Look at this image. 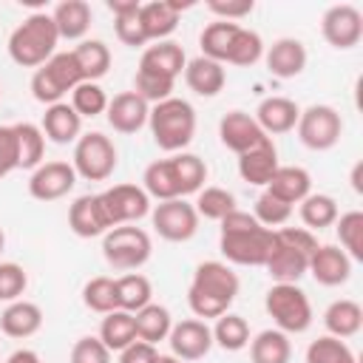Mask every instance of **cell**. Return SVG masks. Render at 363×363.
<instances>
[{
	"mask_svg": "<svg viewBox=\"0 0 363 363\" xmlns=\"http://www.w3.org/2000/svg\"><path fill=\"white\" fill-rule=\"evenodd\" d=\"M207 182V162L196 153H173L167 159H156L142 173V190L156 201L184 199L204 187Z\"/></svg>",
	"mask_w": 363,
	"mask_h": 363,
	"instance_id": "6da1fadb",
	"label": "cell"
},
{
	"mask_svg": "<svg viewBox=\"0 0 363 363\" xmlns=\"http://www.w3.org/2000/svg\"><path fill=\"white\" fill-rule=\"evenodd\" d=\"M218 233V250L230 264L238 267H264L272 247H275V230L255 221L252 213L233 210L224 216Z\"/></svg>",
	"mask_w": 363,
	"mask_h": 363,
	"instance_id": "7a4b0ae2",
	"label": "cell"
},
{
	"mask_svg": "<svg viewBox=\"0 0 363 363\" xmlns=\"http://www.w3.org/2000/svg\"><path fill=\"white\" fill-rule=\"evenodd\" d=\"M238 275L224 261H201L187 289V306L199 320L221 318L238 295Z\"/></svg>",
	"mask_w": 363,
	"mask_h": 363,
	"instance_id": "3957f363",
	"label": "cell"
},
{
	"mask_svg": "<svg viewBox=\"0 0 363 363\" xmlns=\"http://www.w3.org/2000/svg\"><path fill=\"white\" fill-rule=\"evenodd\" d=\"M57 43H60V34L51 14L34 11L9 34V57L14 65L37 71L43 62H48L57 54L54 51Z\"/></svg>",
	"mask_w": 363,
	"mask_h": 363,
	"instance_id": "277c9868",
	"label": "cell"
},
{
	"mask_svg": "<svg viewBox=\"0 0 363 363\" xmlns=\"http://www.w3.org/2000/svg\"><path fill=\"white\" fill-rule=\"evenodd\" d=\"M147 128L153 142L167 150V153H182L193 136H196V111L187 99L182 96H170L164 102L150 105L147 113Z\"/></svg>",
	"mask_w": 363,
	"mask_h": 363,
	"instance_id": "5b68a950",
	"label": "cell"
},
{
	"mask_svg": "<svg viewBox=\"0 0 363 363\" xmlns=\"http://www.w3.org/2000/svg\"><path fill=\"white\" fill-rule=\"evenodd\" d=\"M264 309L275 329L284 335H301L312 326V303L298 284H272L264 295Z\"/></svg>",
	"mask_w": 363,
	"mask_h": 363,
	"instance_id": "8992f818",
	"label": "cell"
},
{
	"mask_svg": "<svg viewBox=\"0 0 363 363\" xmlns=\"http://www.w3.org/2000/svg\"><path fill=\"white\" fill-rule=\"evenodd\" d=\"M79 82L85 79L74 60V51H57L48 62H43L31 74V96L48 108V105L62 102V96L71 94Z\"/></svg>",
	"mask_w": 363,
	"mask_h": 363,
	"instance_id": "52a82bcc",
	"label": "cell"
},
{
	"mask_svg": "<svg viewBox=\"0 0 363 363\" xmlns=\"http://www.w3.org/2000/svg\"><path fill=\"white\" fill-rule=\"evenodd\" d=\"M102 255H105L108 267H113L119 272H136L139 267H145L150 261L153 241L142 227L119 224L102 235Z\"/></svg>",
	"mask_w": 363,
	"mask_h": 363,
	"instance_id": "ba28073f",
	"label": "cell"
},
{
	"mask_svg": "<svg viewBox=\"0 0 363 363\" xmlns=\"http://www.w3.org/2000/svg\"><path fill=\"white\" fill-rule=\"evenodd\" d=\"M116 162H119L116 145L111 142V136H105V133H99V130L82 133V136L74 142L71 167H74L77 179H85V182H105V179H111V173L116 170Z\"/></svg>",
	"mask_w": 363,
	"mask_h": 363,
	"instance_id": "9c48e42d",
	"label": "cell"
},
{
	"mask_svg": "<svg viewBox=\"0 0 363 363\" xmlns=\"http://www.w3.org/2000/svg\"><path fill=\"white\" fill-rule=\"evenodd\" d=\"M298 139L309 150H332L340 142L343 119L332 105H309L298 116Z\"/></svg>",
	"mask_w": 363,
	"mask_h": 363,
	"instance_id": "30bf717a",
	"label": "cell"
},
{
	"mask_svg": "<svg viewBox=\"0 0 363 363\" xmlns=\"http://www.w3.org/2000/svg\"><path fill=\"white\" fill-rule=\"evenodd\" d=\"M150 224L159 233V238L182 244L190 241L199 230V213L190 201L184 199H170V201H159L150 210Z\"/></svg>",
	"mask_w": 363,
	"mask_h": 363,
	"instance_id": "8fae6325",
	"label": "cell"
},
{
	"mask_svg": "<svg viewBox=\"0 0 363 363\" xmlns=\"http://www.w3.org/2000/svg\"><path fill=\"white\" fill-rule=\"evenodd\" d=\"M99 204L111 227L136 224L150 213V196L139 184H113L99 193Z\"/></svg>",
	"mask_w": 363,
	"mask_h": 363,
	"instance_id": "7c38bea8",
	"label": "cell"
},
{
	"mask_svg": "<svg viewBox=\"0 0 363 363\" xmlns=\"http://www.w3.org/2000/svg\"><path fill=\"white\" fill-rule=\"evenodd\" d=\"M320 34L337 51L354 48L360 43V37H363V14H360V9H354L352 3L329 6L323 11V17H320Z\"/></svg>",
	"mask_w": 363,
	"mask_h": 363,
	"instance_id": "4fadbf2b",
	"label": "cell"
},
{
	"mask_svg": "<svg viewBox=\"0 0 363 363\" xmlns=\"http://www.w3.org/2000/svg\"><path fill=\"white\" fill-rule=\"evenodd\" d=\"M77 184V173L71 162H43L28 176V196L37 201H57L68 196Z\"/></svg>",
	"mask_w": 363,
	"mask_h": 363,
	"instance_id": "5bb4252c",
	"label": "cell"
},
{
	"mask_svg": "<svg viewBox=\"0 0 363 363\" xmlns=\"http://www.w3.org/2000/svg\"><path fill=\"white\" fill-rule=\"evenodd\" d=\"M167 343H170L173 357H179L182 363H190V360H201L213 349V332H210L207 320L187 318V320L173 323Z\"/></svg>",
	"mask_w": 363,
	"mask_h": 363,
	"instance_id": "9a60e30c",
	"label": "cell"
},
{
	"mask_svg": "<svg viewBox=\"0 0 363 363\" xmlns=\"http://www.w3.org/2000/svg\"><path fill=\"white\" fill-rule=\"evenodd\" d=\"M218 139H221V145L227 150H233L235 156H241V153L258 147L269 136L258 128V122H255L252 113H247V111H230L218 122Z\"/></svg>",
	"mask_w": 363,
	"mask_h": 363,
	"instance_id": "2e32d148",
	"label": "cell"
},
{
	"mask_svg": "<svg viewBox=\"0 0 363 363\" xmlns=\"http://www.w3.org/2000/svg\"><path fill=\"white\" fill-rule=\"evenodd\" d=\"M147 113H150V105L136 94V91H122L116 94L113 99H108V108H105V116H108V125L116 130V133H139L145 125H147Z\"/></svg>",
	"mask_w": 363,
	"mask_h": 363,
	"instance_id": "e0dca14e",
	"label": "cell"
},
{
	"mask_svg": "<svg viewBox=\"0 0 363 363\" xmlns=\"http://www.w3.org/2000/svg\"><path fill=\"white\" fill-rule=\"evenodd\" d=\"M306 272L320 286H340L352 278V258L337 244H318V250L309 255Z\"/></svg>",
	"mask_w": 363,
	"mask_h": 363,
	"instance_id": "ac0fdd59",
	"label": "cell"
},
{
	"mask_svg": "<svg viewBox=\"0 0 363 363\" xmlns=\"http://www.w3.org/2000/svg\"><path fill=\"white\" fill-rule=\"evenodd\" d=\"M184 65H187V54L179 43L173 40H159L156 45H147L139 57V68L136 71H145V74H153V77H162V79H179L184 74Z\"/></svg>",
	"mask_w": 363,
	"mask_h": 363,
	"instance_id": "d6986e66",
	"label": "cell"
},
{
	"mask_svg": "<svg viewBox=\"0 0 363 363\" xmlns=\"http://www.w3.org/2000/svg\"><path fill=\"white\" fill-rule=\"evenodd\" d=\"M68 227L79 238H96V235H105L111 230V224L105 218V210L99 204V193H85V196H77L71 201Z\"/></svg>",
	"mask_w": 363,
	"mask_h": 363,
	"instance_id": "ffe728a7",
	"label": "cell"
},
{
	"mask_svg": "<svg viewBox=\"0 0 363 363\" xmlns=\"http://www.w3.org/2000/svg\"><path fill=\"white\" fill-rule=\"evenodd\" d=\"M298 116H301V108H298V102H292L289 96H267V99H261L258 108H255V122H258V128H261L269 139L295 130Z\"/></svg>",
	"mask_w": 363,
	"mask_h": 363,
	"instance_id": "44dd1931",
	"label": "cell"
},
{
	"mask_svg": "<svg viewBox=\"0 0 363 363\" xmlns=\"http://www.w3.org/2000/svg\"><path fill=\"white\" fill-rule=\"evenodd\" d=\"M278 167H281V162H278V147H275L272 139H264L258 147H252V150L238 156L241 182L255 184V187H267Z\"/></svg>",
	"mask_w": 363,
	"mask_h": 363,
	"instance_id": "7402d4cb",
	"label": "cell"
},
{
	"mask_svg": "<svg viewBox=\"0 0 363 363\" xmlns=\"http://www.w3.org/2000/svg\"><path fill=\"white\" fill-rule=\"evenodd\" d=\"M267 71L278 79H292L306 68V48L295 37H281L264 51Z\"/></svg>",
	"mask_w": 363,
	"mask_h": 363,
	"instance_id": "603a6c76",
	"label": "cell"
},
{
	"mask_svg": "<svg viewBox=\"0 0 363 363\" xmlns=\"http://www.w3.org/2000/svg\"><path fill=\"white\" fill-rule=\"evenodd\" d=\"M40 130L54 145H71V142H77L82 136V119L68 102H57V105L45 108Z\"/></svg>",
	"mask_w": 363,
	"mask_h": 363,
	"instance_id": "cb8c5ba5",
	"label": "cell"
},
{
	"mask_svg": "<svg viewBox=\"0 0 363 363\" xmlns=\"http://www.w3.org/2000/svg\"><path fill=\"white\" fill-rule=\"evenodd\" d=\"M184 82H187V88H190L196 96L210 99V96H216V94L224 91L227 71H224L221 62L207 60V57L199 54V57L187 60V65H184Z\"/></svg>",
	"mask_w": 363,
	"mask_h": 363,
	"instance_id": "d4e9b609",
	"label": "cell"
},
{
	"mask_svg": "<svg viewBox=\"0 0 363 363\" xmlns=\"http://www.w3.org/2000/svg\"><path fill=\"white\" fill-rule=\"evenodd\" d=\"M264 267H267V272H269V278L275 284H298L306 275L309 255H303L301 250L278 241V235H275V247H272V252H269Z\"/></svg>",
	"mask_w": 363,
	"mask_h": 363,
	"instance_id": "484cf974",
	"label": "cell"
},
{
	"mask_svg": "<svg viewBox=\"0 0 363 363\" xmlns=\"http://www.w3.org/2000/svg\"><path fill=\"white\" fill-rule=\"evenodd\" d=\"M264 190L295 207L312 193V176H309V170H303L298 164H281Z\"/></svg>",
	"mask_w": 363,
	"mask_h": 363,
	"instance_id": "4316f807",
	"label": "cell"
},
{
	"mask_svg": "<svg viewBox=\"0 0 363 363\" xmlns=\"http://www.w3.org/2000/svg\"><path fill=\"white\" fill-rule=\"evenodd\" d=\"M40 326H43V309L37 303H31V301H23V298L20 301H11L3 309V315H0L3 335L14 337V340H26V337L37 335Z\"/></svg>",
	"mask_w": 363,
	"mask_h": 363,
	"instance_id": "83f0119b",
	"label": "cell"
},
{
	"mask_svg": "<svg viewBox=\"0 0 363 363\" xmlns=\"http://www.w3.org/2000/svg\"><path fill=\"white\" fill-rule=\"evenodd\" d=\"M51 20L57 26L60 40H79L88 34L91 28V6L85 0H62L54 6Z\"/></svg>",
	"mask_w": 363,
	"mask_h": 363,
	"instance_id": "f1b7e54d",
	"label": "cell"
},
{
	"mask_svg": "<svg viewBox=\"0 0 363 363\" xmlns=\"http://www.w3.org/2000/svg\"><path fill=\"white\" fill-rule=\"evenodd\" d=\"M139 23H142V31L150 40H167L176 26H179V11L170 0H150V3H142L139 6Z\"/></svg>",
	"mask_w": 363,
	"mask_h": 363,
	"instance_id": "f546056e",
	"label": "cell"
},
{
	"mask_svg": "<svg viewBox=\"0 0 363 363\" xmlns=\"http://www.w3.org/2000/svg\"><path fill=\"white\" fill-rule=\"evenodd\" d=\"M139 0H108V11L113 14V31L116 40L130 45V48H142L147 45V37L142 31L139 23Z\"/></svg>",
	"mask_w": 363,
	"mask_h": 363,
	"instance_id": "4dcf8cb0",
	"label": "cell"
},
{
	"mask_svg": "<svg viewBox=\"0 0 363 363\" xmlns=\"http://www.w3.org/2000/svg\"><path fill=\"white\" fill-rule=\"evenodd\" d=\"M323 326H326V332L332 337H340V340L354 337L360 332V326H363V309H360V303L352 301V298L332 301L326 306V312H323Z\"/></svg>",
	"mask_w": 363,
	"mask_h": 363,
	"instance_id": "1f68e13d",
	"label": "cell"
},
{
	"mask_svg": "<svg viewBox=\"0 0 363 363\" xmlns=\"http://www.w3.org/2000/svg\"><path fill=\"white\" fill-rule=\"evenodd\" d=\"M133 320H136V340H145L150 346H159L162 340H167V335L173 329L170 309L162 306V303H153V301L147 306H142L133 315Z\"/></svg>",
	"mask_w": 363,
	"mask_h": 363,
	"instance_id": "d6a6232c",
	"label": "cell"
},
{
	"mask_svg": "<svg viewBox=\"0 0 363 363\" xmlns=\"http://www.w3.org/2000/svg\"><path fill=\"white\" fill-rule=\"evenodd\" d=\"M153 301V284L142 272H125L116 278V309L136 315L142 306Z\"/></svg>",
	"mask_w": 363,
	"mask_h": 363,
	"instance_id": "836d02e7",
	"label": "cell"
},
{
	"mask_svg": "<svg viewBox=\"0 0 363 363\" xmlns=\"http://www.w3.org/2000/svg\"><path fill=\"white\" fill-rule=\"evenodd\" d=\"M108 352H122L125 346H130L136 340V320L130 312L125 309H113L108 315H102L99 323V335H96Z\"/></svg>",
	"mask_w": 363,
	"mask_h": 363,
	"instance_id": "e575fe53",
	"label": "cell"
},
{
	"mask_svg": "<svg viewBox=\"0 0 363 363\" xmlns=\"http://www.w3.org/2000/svg\"><path fill=\"white\" fill-rule=\"evenodd\" d=\"M292 343L281 329H264L250 337V360L252 363H289Z\"/></svg>",
	"mask_w": 363,
	"mask_h": 363,
	"instance_id": "d590c367",
	"label": "cell"
},
{
	"mask_svg": "<svg viewBox=\"0 0 363 363\" xmlns=\"http://www.w3.org/2000/svg\"><path fill=\"white\" fill-rule=\"evenodd\" d=\"M14 136H17V170H34L43 164L45 156V136L40 130V125L34 122H17L14 125Z\"/></svg>",
	"mask_w": 363,
	"mask_h": 363,
	"instance_id": "8d00e7d4",
	"label": "cell"
},
{
	"mask_svg": "<svg viewBox=\"0 0 363 363\" xmlns=\"http://www.w3.org/2000/svg\"><path fill=\"white\" fill-rule=\"evenodd\" d=\"M74 51V60L82 71L85 82H99L111 68V48L102 40H82Z\"/></svg>",
	"mask_w": 363,
	"mask_h": 363,
	"instance_id": "74e56055",
	"label": "cell"
},
{
	"mask_svg": "<svg viewBox=\"0 0 363 363\" xmlns=\"http://www.w3.org/2000/svg\"><path fill=\"white\" fill-rule=\"evenodd\" d=\"M213 332V343L221 346L224 352H241L250 346V323L235 315V312H224L221 318H216Z\"/></svg>",
	"mask_w": 363,
	"mask_h": 363,
	"instance_id": "f35d334b",
	"label": "cell"
},
{
	"mask_svg": "<svg viewBox=\"0 0 363 363\" xmlns=\"http://www.w3.org/2000/svg\"><path fill=\"white\" fill-rule=\"evenodd\" d=\"M301 221L306 224V230H323L332 227L337 221V201L329 193H309L301 204H298Z\"/></svg>",
	"mask_w": 363,
	"mask_h": 363,
	"instance_id": "ab89813d",
	"label": "cell"
},
{
	"mask_svg": "<svg viewBox=\"0 0 363 363\" xmlns=\"http://www.w3.org/2000/svg\"><path fill=\"white\" fill-rule=\"evenodd\" d=\"M238 31V23H227V20H216L210 26H204V31L199 34V45H201V57L207 60H216L224 65L227 60V51H230V43Z\"/></svg>",
	"mask_w": 363,
	"mask_h": 363,
	"instance_id": "60d3db41",
	"label": "cell"
},
{
	"mask_svg": "<svg viewBox=\"0 0 363 363\" xmlns=\"http://www.w3.org/2000/svg\"><path fill=\"white\" fill-rule=\"evenodd\" d=\"M261 57H264V40H261V34L252 31V28L238 26V31H235V37H233V43H230V51H227V60H224V62L250 68V65H255Z\"/></svg>",
	"mask_w": 363,
	"mask_h": 363,
	"instance_id": "b9f144b4",
	"label": "cell"
},
{
	"mask_svg": "<svg viewBox=\"0 0 363 363\" xmlns=\"http://www.w3.org/2000/svg\"><path fill=\"white\" fill-rule=\"evenodd\" d=\"M196 213L199 218H210V221H221L224 216H230L235 207V196L227 187H201L196 193Z\"/></svg>",
	"mask_w": 363,
	"mask_h": 363,
	"instance_id": "7bdbcfd3",
	"label": "cell"
},
{
	"mask_svg": "<svg viewBox=\"0 0 363 363\" xmlns=\"http://www.w3.org/2000/svg\"><path fill=\"white\" fill-rule=\"evenodd\" d=\"M335 233L340 238V250L352 261H360L363 258V213L360 210H349V213L337 216Z\"/></svg>",
	"mask_w": 363,
	"mask_h": 363,
	"instance_id": "ee69618b",
	"label": "cell"
},
{
	"mask_svg": "<svg viewBox=\"0 0 363 363\" xmlns=\"http://www.w3.org/2000/svg\"><path fill=\"white\" fill-rule=\"evenodd\" d=\"M82 303L96 312V315H108L116 309V278L108 275H96L91 281H85L82 286Z\"/></svg>",
	"mask_w": 363,
	"mask_h": 363,
	"instance_id": "f6af8a7d",
	"label": "cell"
},
{
	"mask_svg": "<svg viewBox=\"0 0 363 363\" xmlns=\"http://www.w3.org/2000/svg\"><path fill=\"white\" fill-rule=\"evenodd\" d=\"M79 119H94L99 113H105L108 108V94L99 82H79L74 91H71V102H68Z\"/></svg>",
	"mask_w": 363,
	"mask_h": 363,
	"instance_id": "bcb514c9",
	"label": "cell"
},
{
	"mask_svg": "<svg viewBox=\"0 0 363 363\" xmlns=\"http://www.w3.org/2000/svg\"><path fill=\"white\" fill-rule=\"evenodd\" d=\"M306 363H357V357L346 340L323 335L306 346Z\"/></svg>",
	"mask_w": 363,
	"mask_h": 363,
	"instance_id": "7dc6e473",
	"label": "cell"
},
{
	"mask_svg": "<svg viewBox=\"0 0 363 363\" xmlns=\"http://www.w3.org/2000/svg\"><path fill=\"white\" fill-rule=\"evenodd\" d=\"M255 221L258 224H264V227H281V224H286L289 221V216H292V204H286V201H281V199H275L272 193H261L258 199H255Z\"/></svg>",
	"mask_w": 363,
	"mask_h": 363,
	"instance_id": "c3c4849f",
	"label": "cell"
},
{
	"mask_svg": "<svg viewBox=\"0 0 363 363\" xmlns=\"http://www.w3.org/2000/svg\"><path fill=\"white\" fill-rule=\"evenodd\" d=\"M26 286H28L26 269L20 264H14V261H0V301L3 303L20 301Z\"/></svg>",
	"mask_w": 363,
	"mask_h": 363,
	"instance_id": "681fc988",
	"label": "cell"
},
{
	"mask_svg": "<svg viewBox=\"0 0 363 363\" xmlns=\"http://www.w3.org/2000/svg\"><path fill=\"white\" fill-rule=\"evenodd\" d=\"M68 363H111V352L105 349V343L94 335H85L79 337L74 346H71V357Z\"/></svg>",
	"mask_w": 363,
	"mask_h": 363,
	"instance_id": "f907efd6",
	"label": "cell"
},
{
	"mask_svg": "<svg viewBox=\"0 0 363 363\" xmlns=\"http://www.w3.org/2000/svg\"><path fill=\"white\" fill-rule=\"evenodd\" d=\"M207 9H210L218 20L235 23V20H244L247 14H252L255 3H252V0H207Z\"/></svg>",
	"mask_w": 363,
	"mask_h": 363,
	"instance_id": "816d5d0a",
	"label": "cell"
},
{
	"mask_svg": "<svg viewBox=\"0 0 363 363\" xmlns=\"http://www.w3.org/2000/svg\"><path fill=\"white\" fill-rule=\"evenodd\" d=\"M17 170V136L14 125H0V179Z\"/></svg>",
	"mask_w": 363,
	"mask_h": 363,
	"instance_id": "f5cc1de1",
	"label": "cell"
},
{
	"mask_svg": "<svg viewBox=\"0 0 363 363\" xmlns=\"http://www.w3.org/2000/svg\"><path fill=\"white\" fill-rule=\"evenodd\" d=\"M275 235H278V241H284V244L301 250L303 255H312V252L318 250V238H315V233L306 230V227H281V230H275Z\"/></svg>",
	"mask_w": 363,
	"mask_h": 363,
	"instance_id": "db71d44e",
	"label": "cell"
},
{
	"mask_svg": "<svg viewBox=\"0 0 363 363\" xmlns=\"http://www.w3.org/2000/svg\"><path fill=\"white\" fill-rule=\"evenodd\" d=\"M156 357H159V349L145 340H133L119 352V363H156Z\"/></svg>",
	"mask_w": 363,
	"mask_h": 363,
	"instance_id": "11a10c76",
	"label": "cell"
},
{
	"mask_svg": "<svg viewBox=\"0 0 363 363\" xmlns=\"http://www.w3.org/2000/svg\"><path fill=\"white\" fill-rule=\"evenodd\" d=\"M6 363H43V360H40V354L34 349H17V352L9 354Z\"/></svg>",
	"mask_w": 363,
	"mask_h": 363,
	"instance_id": "9f6ffc18",
	"label": "cell"
},
{
	"mask_svg": "<svg viewBox=\"0 0 363 363\" xmlns=\"http://www.w3.org/2000/svg\"><path fill=\"white\" fill-rule=\"evenodd\" d=\"M360 173H363V162H357L352 167V190L354 193H363V182H360Z\"/></svg>",
	"mask_w": 363,
	"mask_h": 363,
	"instance_id": "6f0895ef",
	"label": "cell"
},
{
	"mask_svg": "<svg viewBox=\"0 0 363 363\" xmlns=\"http://www.w3.org/2000/svg\"><path fill=\"white\" fill-rule=\"evenodd\" d=\"M156 363H182L179 357H173V354H159L156 357Z\"/></svg>",
	"mask_w": 363,
	"mask_h": 363,
	"instance_id": "680465c9",
	"label": "cell"
},
{
	"mask_svg": "<svg viewBox=\"0 0 363 363\" xmlns=\"http://www.w3.org/2000/svg\"><path fill=\"white\" fill-rule=\"evenodd\" d=\"M3 247H6V233L0 230V252H3Z\"/></svg>",
	"mask_w": 363,
	"mask_h": 363,
	"instance_id": "91938a15",
	"label": "cell"
},
{
	"mask_svg": "<svg viewBox=\"0 0 363 363\" xmlns=\"http://www.w3.org/2000/svg\"><path fill=\"white\" fill-rule=\"evenodd\" d=\"M0 94H3V88H0Z\"/></svg>",
	"mask_w": 363,
	"mask_h": 363,
	"instance_id": "94428289",
	"label": "cell"
}]
</instances>
